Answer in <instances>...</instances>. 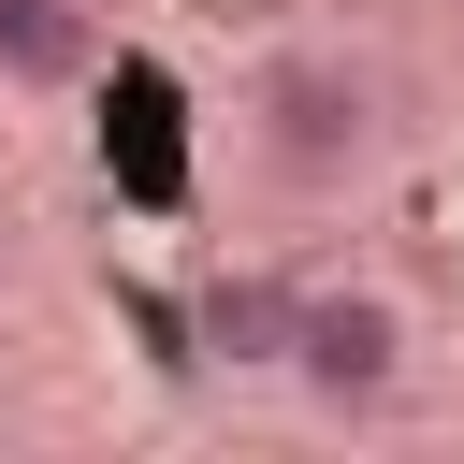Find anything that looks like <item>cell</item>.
Segmentation results:
<instances>
[{"label":"cell","mask_w":464,"mask_h":464,"mask_svg":"<svg viewBox=\"0 0 464 464\" xmlns=\"http://www.w3.org/2000/svg\"><path fill=\"white\" fill-rule=\"evenodd\" d=\"M246 145H261L276 188H348V174H377L392 102H377L362 58H276V72L246 87Z\"/></svg>","instance_id":"obj_1"},{"label":"cell","mask_w":464,"mask_h":464,"mask_svg":"<svg viewBox=\"0 0 464 464\" xmlns=\"http://www.w3.org/2000/svg\"><path fill=\"white\" fill-rule=\"evenodd\" d=\"M276 377H290L319 420H377V406L406 392V304H392V290H304Z\"/></svg>","instance_id":"obj_2"},{"label":"cell","mask_w":464,"mask_h":464,"mask_svg":"<svg viewBox=\"0 0 464 464\" xmlns=\"http://www.w3.org/2000/svg\"><path fill=\"white\" fill-rule=\"evenodd\" d=\"M290 276H261V261H232V276H203L188 290V362H218V377H276L290 362Z\"/></svg>","instance_id":"obj_3"},{"label":"cell","mask_w":464,"mask_h":464,"mask_svg":"<svg viewBox=\"0 0 464 464\" xmlns=\"http://www.w3.org/2000/svg\"><path fill=\"white\" fill-rule=\"evenodd\" d=\"M87 72H102V44H87V0H0V87L58 102V87H87Z\"/></svg>","instance_id":"obj_4"},{"label":"cell","mask_w":464,"mask_h":464,"mask_svg":"<svg viewBox=\"0 0 464 464\" xmlns=\"http://www.w3.org/2000/svg\"><path fill=\"white\" fill-rule=\"evenodd\" d=\"M116 87H130V188H145V203H174V130H160V116H174V87H160V72H116Z\"/></svg>","instance_id":"obj_5"}]
</instances>
